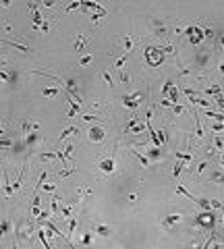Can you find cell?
Wrapping results in <instances>:
<instances>
[{"instance_id":"obj_1","label":"cell","mask_w":224,"mask_h":249,"mask_svg":"<svg viewBox=\"0 0 224 249\" xmlns=\"http://www.w3.org/2000/svg\"><path fill=\"white\" fill-rule=\"evenodd\" d=\"M162 58H164V54H162L160 48H147V50H145V60H147L152 67L153 64H158Z\"/></svg>"},{"instance_id":"obj_2","label":"cell","mask_w":224,"mask_h":249,"mask_svg":"<svg viewBox=\"0 0 224 249\" xmlns=\"http://www.w3.org/2000/svg\"><path fill=\"white\" fill-rule=\"evenodd\" d=\"M29 9H31V15H33V29H37L40 25L44 23V19H42V15H40V11H37L36 2H29Z\"/></svg>"},{"instance_id":"obj_3","label":"cell","mask_w":224,"mask_h":249,"mask_svg":"<svg viewBox=\"0 0 224 249\" xmlns=\"http://www.w3.org/2000/svg\"><path fill=\"white\" fill-rule=\"evenodd\" d=\"M75 50H77L79 54H83V52L87 50V37L83 36V33H79V37H77V42H75Z\"/></svg>"},{"instance_id":"obj_4","label":"cell","mask_w":224,"mask_h":249,"mask_svg":"<svg viewBox=\"0 0 224 249\" xmlns=\"http://www.w3.org/2000/svg\"><path fill=\"white\" fill-rule=\"evenodd\" d=\"M37 129V125L36 123H29V120H23V125H21V133L23 135H27L29 131H36Z\"/></svg>"},{"instance_id":"obj_5","label":"cell","mask_w":224,"mask_h":249,"mask_svg":"<svg viewBox=\"0 0 224 249\" xmlns=\"http://www.w3.org/2000/svg\"><path fill=\"white\" fill-rule=\"evenodd\" d=\"M137 98H139V95H133V98H125L122 102H125V106H129V108H137V106H139V102H141V100H137Z\"/></svg>"},{"instance_id":"obj_6","label":"cell","mask_w":224,"mask_h":249,"mask_svg":"<svg viewBox=\"0 0 224 249\" xmlns=\"http://www.w3.org/2000/svg\"><path fill=\"white\" fill-rule=\"evenodd\" d=\"M89 137H91L94 141H102V139H104V131L102 129H91L89 131Z\"/></svg>"},{"instance_id":"obj_7","label":"cell","mask_w":224,"mask_h":249,"mask_svg":"<svg viewBox=\"0 0 224 249\" xmlns=\"http://www.w3.org/2000/svg\"><path fill=\"white\" fill-rule=\"evenodd\" d=\"M75 133H79L77 127H67V129L60 133V139H58V141H62V139H64V137H69V135H75Z\"/></svg>"},{"instance_id":"obj_8","label":"cell","mask_w":224,"mask_h":249,"mask_svg":"<svg viewBox=\"0 0 224 249\" xmlns=\"http://www.w3.org/2000/svg\"><path fill=\"white\" fill-rule=\"evenodd\" d=\"M178 220H181V216H178V214H170V216L166 218V220H164V222H162V224H164L166 228H168V226H170V224H174V222H178Z\"/></svg>"},{"instance_id":"obj_9","label":"cell","mask_w":224,"mask_h":249,"mask_svg":"<svg viewBox=\"0 0 224 249\" xmlns=\"http://www.w3.org/2000/svg\"><path fill=\"white\" fill-rule=\"evenodd\" d=\"M177 193H178V195H185V197H187V199H191V202H195V195H191V193H189L183 185H178V187H177Z\"/></svg>"},{"instance_id":"obj_10","label":"cell","mask_w":224,"mask_h":249,"mask_svg":"<svg viewBox=\"0 0 224 249\" xmlns=\"http://www.w3.org/2000/svg\"><path fill=\"white\" fill-rule=\"evenodd\" d=\"M100 168L106 170V172H112V170H114V160H104V162L100 164Z\"/></svg>"},{"instance_id":"obj_11","label":"cell","mask_w":224,"mask_h":249,"mask_svg":"<svg viewBox=\"0 0 224 249\" xmlns=\"http://www.w3.org/2000/svg\"><path fill=\"white\" fill-rule=\"evenodd\" d=\"M205 116H210V119H216V120H220V123L224 120V114H222V112H216V110H208V112H205Z\"/></svg>"},{"instance_id":"obj_12","label":"cell","mask_w":224,"mask_h":249,"mask_svg":"<svg viewBox=\"0 0 224 249\" xmlns=\"http://www.w3.org/2000/svg\"><path fill=\"white\" fill-rule=\"evenodd\" d=\"M195 203H197V206H201L203 210H210V208H212V206H210V199H201V197H195Z\"/></svg>"},{"instance_id":"obj_13","label":"cell","mask_w":224,"mask_h":249,"mask_svg":"<svg viewBox=\"0 0 224 249\" xmlns=\"http://www.w3.org/2000/svg\"><path fill=\"white\" fill-rule=\"evenodd\" d=\"M91 60H94V54H85V56H81L79 64H81V67H87V64H89Z\"/></svg>"},{"instance_id":"obj_14","label":"cell","mask_w":224,"mask_h":249,"mask_svg":"<svg viewBox=\"0 0 224 249\" xmlns=\"http://www.w3.org/2000/svg\"><path fill=\"white\" fill-rule=\"evenodd\" d=\"M220 92H222V87H220V85H212L210 89H205V94H208V95H216V94H220Z\"/></svg>"},{"instance_id":"obj_15","label":"cell","mask_w":224,"mask_h":249,"mask_svg":"<svg viewBox=\"0 0 224 249\" xmlns=\"http://www.w3.org/2000/svg\"><path fill=\"white\" fill-rule=\"evenodd\" d=\"M6 44H9V46H12V48H15V50H21L23 54H29V48L21 46V44H12V42H6Z\"/></svg>"},{"instance_id":"obj_16","label":"cell","mask_w":224,"mask_h":249,"mask_svg":"<svg viewBox=\"0 0 224 249\" xmlns=\"http://www.w3.org/2000/svg\"><path fill=\"white\" fill-rule=\"evenodd\" d=\"M95 233H98L100 237H106V235L110 233V230H108V228H106L104 224H98V228H95Z\"/></svg>"},{"instance_id":"obj_17","label":"cell","mask_w":224,"mask_h":249,"mask_svg":"<svg viewBox=\"0 0 224 249\" xmlns=\"http://www.w3.org/2000/svg\"><path fill=\"white\" fill-rule=\"evenodd\" d=\"M37 237H40V241H42V245L44 247H50V243H48V239H46V235H44V230H37Z\"/></svg>"},{"instance_id":"obj_18","label":"cell","mask_w":224,"mask_h":249,"mask_svg":"<svg viewBox=\"0 0 224 249\" xmlns=\"http://www.w3.org/2000/svg\"><path fill=\"white\" fill-rule=\"evenodd\" d=\"M133 154H135V156H137V158H139V162H141L143 166H150V160H147L145 156H141V154H139V152H137V150H133Z\"/></svg>"},{"instance_id":"obj_19","label":"cell","mask_w":224,"mask_h":249,"mask_svg":"<svg viewBox=\"0 0 224 249\" xmlns=\"http://www.w3.org/2000/svg\"><path fill=\"white\" fill-rule=\"evenodd\" d=\"M56 94H58L56 87H46V89H44V95H48V98H52V95H56Z\"/></svg>"},{"instance_id":"obj_20","label":"cell","mask_w":224,"mask_h":249,"mask_svg":"<svg viewBox=\"0 0 224 249\" xmlns=\"http://www.w3.org/2000/svg\"><path fill=\"white\" fill-rule=\"evenodd\" d=\"M60 216H62V218H69V216H71V206H62Z\"/></svg>"},{"instance_id":"obj_21","label":"cell","mask_w":224,"mask_h":249,"mask_svg":"<svg viewBox=\"0 0 224 249\" xmlns=\"http://www.w3.org/2000/svg\"><path fill=\"white\" fill-rule=\"evenodd\" d=\"M77 6H81V2H79V0H73L71 4H69V6H67V9H64V12H71L73 9H77Z\"/></svg>"},{"instance_id":"obj_22","label":"cell","mask_w":224,"mask_h":249,"mask_svg":"<svg viewBox=\"0 0 224 249\" xmlns=\"http://www.w3.org/2000/svg\"><path fill=\"white\" fill-rule=\"evenodd\" d=\"M214 102H216V104H218V106H220V108L224 110V98H222L220 94H216V95H214Z\"/></svg>"},{"instance_id":"obj_23","label":"cell","mask_w":224,"mask_h":249,"mask_svg":"<svg viewBox=\"0 0 224 249\" xmlns=\"http://www.w3.org/2000/svg\"><path fill=\"white\" fill-rule=\"evenodd\" d=\"M210 206H212V208H216V210H222V212H224V206L218 202V199H210Z\"/></svg>"},{"instance_id":"obj_24","label":"cell","mask_w":224,"mask_h":249,"mask_svg":"<svg viewBox=\"0 0 224 249\" xmlns=\"http://www.w3.org/2000/svg\"><path fill=\"white\" fill-rule=\"evenodd\" d=\"M129 58V52H127V54H125V56H122V58H118L116 60V64H114V67H116V69H122V64H125V60Z\"/></svg>"},{"instance_id":"obj_25","label":"cell","mask_w":224,"mask_h":249,"mask_svg":"<svg viewBox=\"0 0 224 249\" xmlns=\"http://www.w3.org/2000/svg\"><path fill=\"white\" fill-rule=\"evenodd\" d=\"M181 170H183V160H178L177 166H174V177H178V175H181Z\"/></svg>"},{"instance_id":"obj_26","label":"cell","mask_w":224,"mask_h":249,"mask_svg":"<svg viewBox=\"0 0 224 249\" xmlns=\"http://www.w3.org/2000/svg\"><path fill=\"white\" fill-rule=\"evenodd\" d=\"M131 48H133V40H131V37H125V50L131 52Z\"/></svg>"},{"instance_id":"obj_27","label":"cell","mask_w":224,"mask_h":249,"mask_svg":"<svg viewBox=\"0 0 224 249\" xmlns=\"http://www.w3.org/2000/svg\"><path fill=\"white\" fill-rule=\"evenodd\" d=\"M31 216H40V203H33V206H31Z\"/></svg>"},{"instance_id":"obj_28","label":"cell","mask_w":224,"mask_h":249,"mask_svg":"<svg viewBox=\"0 0 224 249\" xmlns=\"http://www.w3.org/2000/svg\"><path fill=\"white\" fill-rule=\"evenodd\" d=\"M177 158L183 162H191V154H177Z\"/></svg>"},{"instance_id":"obj_29","label":"cell","mask_w":224,"mask_h":249,"mask_svg":"<svg viewBox=\"0 0 224 249\" xmlns=\"http://www.w3.org/2000/svg\"><path fill=\"white\" fill-rule=\"evenodd\" d=\"M12 139H0V147H11Z\"/></svg>"},{"instance_id":"obj_30","label":"cell","mask_w":224,"mask_h":249,"mask_svg":"<svg viewBox=\"0 0 224 249\" xmlns=\"http://www.w3.org/2000/svg\"><path fill=\"white\" fill-rule=\"evenodd\" d=\"M102 75H104V81H106L108 85L112 87V77H110V73H108V71H104V73H102Z\"/></svg>"},{"instance_id":"obj_31","label":"cell","mask_w":224,"mask_h":249,"mask_svg":"<svg viewBox=\"0 0 224 249\" xmlns=\"http://www.w3.org/2000/svg\"><path fill=\"white\" fill-rule=\"evenodd\" d=\"M40 29H42L44 33H48V31H50V23H48V21H44V23L40 25Z\"/></svg>"},{"instance_id":"obj_32","label":"cell","mask_w":224,"mask_h":249,"mask_svg":"<svg viewBox=\"0 0 224 249\" xmlns=\"http://www.w3.org/2000/svg\"><path fill=\"white\" fill-rule=\"evenodd\" d=\"M102 17H104V15H100V12H94V15H91V23H98Z\"/></svg>"},{"instance_id":"obj_33","label":"cell","mask_w":224,"mask_h":249,"mask_svg":"<svg viewBox=\"0 0 224 249\" xmlns=\"http://www.w3.org/2000/svg\"><path fill=\"white\" fill-rule=\"evenodd\" d=\"M156 36H158V37H164L166 36V29H164V27H158V29H156Z\"/></svg>"},{"instance_id":"obj_34","label":"cell","mask_w":224,"mask_h":249,"mask_svg":"<svg viewBox=\"0 0 224 249\" xmlns=\"http://www.w3.org/2000/svg\"><path fill=\"white\" fill-rule=\"evenodd\" d=\"M73 172H75V170H62V172H58V177H69V175H73Z\"/></svg>"},{"instance_id":"obj_35","label":"cell","mask_w":224,"mask_h":249,"mask_svg":"<svg viewBox=\"0 0 224 249\" xmlns=\"http://www.w3.org/2000/svg\"><path fill=\"white\" fill-rule=\"evenodd\" d=\"M120 81H122V83H129V75H127V73H120Z\"/></svg>"},{"instance_id":"obj_36","label":"cell","mask_w":224,"mask_h":249,"mask_svg":"<svg viewBox=\"0 0 224 249\" xmlns=\"http://www.w3.org/2000/svg\"><path fill=\"white\" fill-rule=\"evenodd\" d=\"M203 36H205V37H212V36H214V31H212V29H208V27H205V29H203Z\"/></svg>"},{"instance_id":"obj_37","label":"cell","mask_w":224,"mask_h":249,"mask_svg":"<svg viewBox=\"0 0 224 249\" xmlns=\"http://www.w3.org/2000/svg\"><path fill=\"white\" fill-rule=\"evenodd\" d=\"M222 129H224V125H214V127H212L214 133H218V131H222Z\"/></svg>"},{"instance_id":"obj_38","label":"cell","mask_w":224,"mask_h":249,"mask_svg":"<svg viewBox=\"0 0 224 249\" xmlns=\"http://www.w3.org/2000/svg\"><path fill=\"white\" fill-rule=\"evenodd\" d=\"M160 104H162V106H172V102H170V100H166V98H162V102H160Z\"/></svg>"},{"instance_id":"obj_39","label":"cell","mask_w":224,"mask_h":249,"mask_svg":"<svg viewBox=\"0 0 224 249\" xmlns=\"http://www.w3.org/2000/svg\"><path fill=\"white\" fill-rule=\"evenodd\" d=\"M75 224H77V220H75V218H73L71 222H69V230H75Z\"/></svg>"},{"instance_id":"obj_40","label":"cell","mask_w":224,"mask_h":249,"mask_svg":"<svg viewBox=\"0 0 224 249\" xmlns=\"http://www.w3.org/2000/svg\"><path fill=\"white\" fill-rule=\"evenodd\" d=\"M224 143H222V139H220V137H216V147H222Z\"/></svg>"},{"instance_id":"obj_41","label":"cell","mask_w":224,"mask_h":249,"mask_svg":"<svg viewBox=\"0 0 224 249\" xmlns=\"http://www.w3.org/2000/svg\"><path fill=\"white\" fill-rule=\"evenodd\" d=\"M89 241H91V235H85V237H83V243H85V245H87Z\"/></svg>"},{"instance_id":"obj_42","label":"cell","mask_w":224,"mask_h":249,"mask_svg":"<svg viewBox=\"0 0 224 249\" xmlns=\"http://www.w3.org/2000/svg\"><path fill=\"white\" fill-rule=\"evenodd\" d=\"M44 191H54V185H44Z\"/></svg>"},{"instance_id":"obj_43","label":"cell","mask_w":224,"mask_h":249,"mask_svg":"<svg viewBox=\"0 0 224 249\" xmlns=\"http://www.w3.org/2000/svg\"><path fill=\"white\" fill-rule=\"evenodd\" d=\"M220 73H224V62H220Z\"/></svg>"},{"instance_id":"obj_44","label":"cell","mask_w":224,"mask_h":249,"mask_svg":"<svg viewBox=\"0 0 224 249\" xmlns=\"http://www.w3.org/2000/svg\"><path fill=\"white\" fill-rule=\"evenodd\" d=\"M222 46H224V37H222Z\"/></svg>"},{"instance_id":"obj_45","label":"cell","mask_w":224,"mask_h":249,"mask_svg":"<svg viewBox=\"0 0 224 249\" xmlns=\"http://www.w3.org/2000/svg\"><path fill=\"white\" fill-rule=\"evenodd\" d=\"M222 168H224V162H222Z\"/></svg>"}]
</instances>
